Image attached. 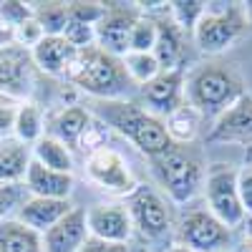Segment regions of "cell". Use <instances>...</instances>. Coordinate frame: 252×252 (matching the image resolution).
<instances>
[{
  "instance_id": "cell-1",
  "label": "cell",
  "mask_w": 252,
  "mask_h": 252,
  "mask_svg": "<svg viewBox=\"0 0 252 252\" xmlns=\"http://www.w3.org/2000/svg\"><path fill=\"white\" fill-rule=\"evenodd\" d=\"M98 114L149 159L166 154L174 146V141L166 134L164 119L149 114L144 106H136L134 101H98Z\"/></svg>"
},
{
  "instance_id": "cell-2",
  "label": "cell",
  "mask_w": 252,
  "mask_h": 252,
  "mask_svg": "<svg viewBox=\"0 0 252 252\" xmlns=\"http://www.w3.org/2000/svg\"><path fill=\"white\" fill-rule=\"evenodd\" d=\"M66 78L98 101H121L134 86L126 76L124 61L101 51L98 46L78 51L71 68L66 71Z\"/></svg>"
},
{
  "instance_id": "cell-3",
  "label": "cell",
  "mask_w": 252,
  "mask_h": 252,
  "mask_svg": "<svg viewBox=\"0 0 252 252\" xmlns=\"http://www.w3.org/2000/svg\"><path fill=\"white\" fill-rule=\"evenodd\" d=\"M242 78L235 73V68L224 63H204L197 66L189 78L184 81V96L187 103L197 114L217 119L222 111H227L232 103L242 96Z\"/></svg>"
},
{
  "instance_id": "cell-4",
  "label": "cell",
  "mask_w": 252,
  "mask_h": 252,
  "mask_svg": "<svg viewBox=\"0 0 252 252\" xmlns=\"http://www.w3.org/2000/svg\"><path fill=\"white\" fill-rule=\"evenodd\" d=\"M152 164L161 189L177 204H187L189 199H194L204 184L207 169L202 164V157L187 144H174L166 154L152 159Z\"/></svg>"
},
{
  "instance_id": "cell-5",
  "label": "cell",
  "mask_w": 252,
  "mask_h": 252,
  "mask_svg": "<svg viewBox=\"0 0 252 252\" xmlns=\"http://www.w3.org/2000/svg\"><path fill=\"white\" fill-rule=\"evenodd\" d=\"M247 28L242 3H207L204 15L192 31V38L202 53L227 51Z\"/></svg>"
},
{
  "instance_id": "cell-6",
  "label": "cell",
  "mask_w": 252,
  "mask_h": 252,
  "mask_svg": "<svg viewBox=\"0 0 252 252\" xmlns=\"http://www.w3.org/2000/svg\"><path fill=\"white\" fill-rule=\"evenodd\" d=\"M204 204L222 224H227L229 229L245 224L247 212L242 207L240 192H237V169L232 164L217 161L204 172Z\"/></svg>"
},
{
  "instance_id": "cell-7",
  "label": "cell",
  "mask_w": 252,
  "mask_h": 252,
  "mask_svg": "<svg viewBox=\"0 0 252 252\" xmlns=\"http://www.w3.org/2000/svg\"><path fill=\"white\" fill-rule=\"evenodd\" d=\"M126 209H129L134 232H139V237L149 240V242H157V240H164L172 232L169 207H166V202L154 192L152 187H136L129 194Z\"/></svg>"
},
{
  "instance_id": "cell-8",
  "label": "cell",
  "mask_w": 252,
  "mask_h": 252,
  "mask_svg": "<svg viewBox=\"0 0 252 252\" xmlns=\"http://www.w3.org/2000/svg\"><path fill=\"white\" fill-rule=\"evenodd\" d=\"M232 242V229L222 224L209 209H192L179 222V245L194 252H224Z\"/></svg>"
},
{
  "instance_id": "cell-9",
  "label": "cell",
  "mask_w": 252,
  "mask_h": 252,
  "mask_svg": "<svg viewBox=\"0 0 252 252\" xmlns=\"http://www.w3.org/2000/svg\"><path fill=\"white\" fill-rule=\"evenodd\" d=\"M86 174L96 187H101L103 192H111V194H126L129 197L139 187L131 169H129V164H126L124 157L119 152H114L111 146H98V149H94L89 154Z\"/></svg>"
},
{
  "instance_id": "cell-10",
  "label": "cell",
  "mask_w": 252,
  "mask_h": 252,
  "mask_svg": "<svg viewBox=\"0 0 252 252\" xmlns=\"http://www.w3.org/2000/svg\"><path fill=\"white\" fill-rule=\"evenodd\" d=\"M141 10L136 5L126 3H106L103 15L96 23V46L116 58H124L129 53V35Z\"/></svg>"
},
{
  "instance_id": "cell-11",
  "label": "cell",
  "mask_w": 252,
  "mask_h": 252,
  "mask_svg": "<svg viewBox=\"0 0 252 252\" xmlns=\"http://www.w3.org/2000/svg\"><path fill=\"white\" fill-rule=\"evenodd\" d=\"M33 71L35 63L28 48H20L15 43L0 48V94L3 96H28L33 89Z\"/></svg>"
},
{
  "instance_id": "cell-12",
  "label": "cell",
  "mask_w": 252,
  "mask_h": 252,
  "mask_svg": "<svg viewBox=\"0 0 252 252\" xmlns=\"http://www.w3.org/2000/svg\"><path fill=\"white\" fill-rule=\"evenodd\" d=\"M141 98L146 103V111L154 116H169L187 101L184 96V73L182 68L174 71H159L149 83L141 86Z\"/></svg>"
},
{
  "instance_id": "cell-13",
  "label": "cell",
  "mask_w": 252,
  "mask_h": 252,
  "mask_svg": "<svg viewBox=\"0 0 252 252\" xmlns=\"http://www.w3.org/2000/svg\"><path fill=\"white\" fill-rule=\"evenodd\" d=\"M86 224H89V235L106 240V242H119V245H129L134 235V224L131 215L126 204H94L86 209Z\"/></svg>"
},
{
  "instance_id": "cell-14",
  "label": "cell",
  "mask_w": 252,
  "mask_h": 252,
  "mask_svg": "<svg viewBox=\"0 0 252 252\" xmlns=\"http://www.w3.org/2000/svg\"><path fill=\"white\" fill-rule=\"evenodd\" d=\"M207 139L212 144H252V94H242L222 111Z\"/></svg>"
},
{
  "instance_id": "cell-15",
  "label": "cell",
  "mask_w": 252,
  "mask_h": 252,
  "mask_svg": "<svg viewBox=\"0 0 252 252\" xmlns=\"http://www.w3.org/2000/svg\"><path fill=\"white\" fill-rule=\"evenodd\" d=\"M91 235L86 224V209L73 207L71 212L56 222L43 235V250L46 252H78Z\"/></svg>"
},
{
  "instance_id": "cell-16",
  "label": "cell",
  "mask_w": 252,
  "mask_h": 252,
  "mask_svg": "<svg viewBox=\"0 0 252 252\" xmlns=\"http://www.w3.org/2000/svg\"><path fill=\"white\" fill-rule=\"evenodd\" d=\"M73 209L71 199H46V197H28L26 204L18 209V222L35 229V232L46 235L48 229L61 222Z\"/></svg>"
},
{
  "instance_id": "cell-17",
  "label": "cell",
  "mask_w": 252,
  "mask_h": 252,
  "mask_svg": "<svg viewBox=\"0 0 252 252\" xmlns=\"http://www.w3.org/2000/svg\"><path fill=\"white\" fill-rule=\"evenodd\" d=\"M26 189L31 192V197H46V199H68L73 192V174L66 172H56L48 166L31 161L26 179H23Z\"/></svg>"
},
{
  "instance_id": "cell-18",
  "label": "cell",
  "mask_w": 252,
  "mask_h": 252,
  "mask_svg": "<svg viewBox=\"0 0 252 252\" xmlns=\"http://www.w3.org/2000/svg\"><path fill=\"white\" fill-rule=\"evenodd\" d=\"M76 53L78 51L63 35H43V40L31 51L35 68H40L43 73H51V76H66Z\"/></svg>"
},
{
  "instance_id": "cell-19",
  "label": "cell",
  "mask_w": 252,
  "mask_h": 252,
  "mask_svg": "<svg viewBox=\"0 0 252 252\" xmlns=\"http://www.w3.org/2000/svg\"><path fill=\"white\" fill-rule=\"evenodd\" d=\"M89 131H91V114H89V109H83V106L61 109L51 119V126H48V136L63 141L68 149L76 146V144H81Z\"/></svg>"
},
{
  "instance_id": "cell-20",
  "label": "cell",
  "mask_w": 252,
  "mask_h": 252,
  "mask_svg": "<svg viewBox=\"0 0 252 252\" xmlns=\"http://www.w3.org/2000/svg\"><path fill=\"white\" fill-rule=\"evenodd\" d=\"M157 46H154V58L159 63L161 71H174L182 68V58H184V43L179 28L172 18H157Z\"/></svg>"
},
{
  "instance_id": "cell-21",
  "label": "cell",
  "mask_w": 252,
  "mask_h": 252,
  "mask_svg": "<svg viewBox=\"0 0 252 252\" xmlns=\"http://www.w3.org/2000/svg\"><path fill=\"white\" fill-rule=\"evenodd\" d=\"M33 161V149L28 144L13 139L0 141V182L18 184L26 179V172Z\"/></svg>"
},
{
  "instance_id": "cell-22",
  "label": "cell",
  "mask_w": 252,
  "mask_h": 252,
  "mask_svg": "<svg viewBox=\"0 0 252 252\" xmlns=\"http://www.w3.org/2000/svg\"><path fill=\"white\" fill-rule=\"evenodd\" d=\"M0 252H46L43 235L18 220L0 222Z\"/></svg>"
},
{
  "instance_id": "cell-23",
  "label": "cell",
  "mask_w": 252,
  "mask_h": 252,
  "mask_svg": "<svg viewBox=\"0 0 252 252\" xmlns=\"http://www.w3.org/2000/svg\"><path fill=\"white\" fill-rule=\"evenodd\" d=\"M33 161L48 166V169H56V172H66V174H71V169H73L71 149L63 141H58L48 134L33 144Z\"/></svg>"
},
{
  "instance_id": "cell-24",
  "label": "cell",
  "mask_w": 252,
  "mask_h": 252,
  "mask_svg": "<svg viewBox=\"0 0 252 252\" xmlns=\"http://www.w3.org/2000/svg\"><path fill=\"white\" fill-rule=\"evenodd\" d=\"M199 121H202V116L197 114V109H192L184 101L179 109H174L164 119V126H166V134H169V139L174 144H192L197 131H199Z\"/></svg>"
},
{
  "instance_id": "cell-25",
  "label": "cell",
  "mask_w": 252,
  "mask_h": 252,
  "mask_svg": "<svg viewBox=\"0 0 252 252\" xmlns=\"http://www.w3.org/2000/svg\"><path fill=\"white\" fill-rule=\"evenodd\" d=\"M43 111H40L35 103H20L18 114H15V124H13V131L15 139L23 141V144H35L38 139H43Z\"/></svg>"
},
{
  "instance_id": "cell-26",
  "label": "cell",
  "mask_w": 252,
  "mask_h": 252,
  "mask_svg": "<svg viewBox=\"0 0 252 252\" xmlns=\"http://www.w3.org/2000/svg\"><path fill=\"white\" fill-rule=\"evenodd\" d=\"M33 18L46 35H63L68 23V3H33Z\"/></svg>"
},
{
  "instance_id": "cell-27",
  "label": "cell",
  "mask_w": 252,
  "mask_h": 252,
  "mask_svg": "<svg viewBox=\"0 0 252 252\" xmlns=\"http://www.w3.org/2000/svg\"><path fill=\"white\" fill-rule=\"evenodd\" d=\"M124 68H126V76L134 86H144V83H149L161 68L154 58V53H136V51H129L124 58Z\"/></svg>"
},
{
  "instance_id": "cell-28",
  "label": "cell",
  "mask_w": 252,
  "mask_h": 252,
  "mask_svg": "<svg viewBox=\"0 0 252 252\" xmlns=\"http://www.w3.org/2000/svg\"><path fill=\"white\" fill-rule=\"evenodd\" d=\"M157 18L154 15H139L136 23L131 28V35H129V51H136V53H152L154 46H157Z\"/></svg>"
},
{
  "instance_id": "cell-29",
  "label": "cell",
  "mask_w": 252,
  "mask_h": 252,
  "mask_svg": "<svg viewBox=\"0 0 252 252\" xmlns=\"http://www.w3.org/2000/svg\"><path fill=\"white\" fill-rule=\"evenodd\" d=\"M204 10H207V3H202V0H177V3H169V18L177 23L179 31H189V33L194 31Z\"/></svg>"
},
{
  "instance_id": "cell-30",
  "label": "cell",
  "mask_w": 252,
  "mask_h": 252,
  "mask_svg": "<svg viewBox=\"0 0 252 252\" xmlns=\"http://www.w3.org/2000/svg\"><path fill=\"white\" fill-rule=\"evenodd\" d=\"M31 197V192L26 189L23 182L18 184H8V182H0V222L3 220H10V215L26 204V199Z\"/></svg>"
},
{
  "instance_id": "cell-31",
  "label": "cell",
  "mask_w": 252,
  "mask_h": 252,
  "mask_svg": "<svg viewBox=\"0 0 252 252\" xmlns=\"http://www.w3.org/2000/svg\"><path fill=\"white\" fill-rule=\"evenodd\" d=\"M31 18H33V3H20V0H5V3H0V20L13 31Z\"/></svg>"
},
{
  "instance_id": "cell-32",
  "label": "cell",
  "mask_w": 252,
  "mask_h": 252,
  "mask_svg": "<svg viewBox=\"0 0 252 252\" xmlns=\"http://www.w3.org/2000/svg\"><path fill=\"white\" fill-rule=\"evenodd\" d=\"M43 28L38 26V20L35 18H31V20H26L23 26H18L15 31H13V43L15 46H20V48H28V51H33L40 40H43Z\"/></svg>"
},
{
  "instance_id": "cell-33",
  "label": "cell",
  "mask_w": 252,
  "mask_h": 252,
  "mask_svg": "<svg viewBox=\"0 0 252 252\" xmlns=\"http://www.w3.org/2000/svg\"><path fill=\"white\" fill-rule=\"evenodd\" d=\"M101 15H103L101 3H68V20H76V23L96 26Z\"/></svg>"
},
{
  "instance_id": "cell-34",
  "label": "cell",
  "mask_w": 252,
  "mask_h": 252,
  "mask_svg": "<svg viewBox=\"0 0 252 252\" xmlns=\"http://www.w3.org/2000/svg\"><path fill=\"white\" fill-rule=\"evenodd\" d=\"M237 192H240L245 212L252 215V159L237 169Z\"/></svg>"
},
{
  "instance_id": "cell-35",
  "label": "cell",
  "mask_w": 252,
  "mask_h": 252,
  "mask_svg": "<svg viewBox=\"0 0 252 252\" xmlns=\"http://www.w3.org/2000/svg\"><path fill=\"white\" fill-rule=\"evenodd\" d=\"M78 252H129V245H119V242H106V240H98V237H89Z\"/></svg>"
},
{
  "instance_id": "cell-36",
  "label": "cell",
  "mask_w": 252,
  "mask_h": 252,
  "mask_svg": "<svg viewBox=\"0 0 252 252\" xmlns=\"http://www.w3.org/2000/svg\"><path fill=\"white\" fill-rule=\"evenodd\" d=\"M13 43V28H8L3 20H0V48H5Z\"/></svg>"
},
{
  "instance_id": "cell-37",
  "label": "cell",
  "mask_w": 252,
  "mask_h": 252,
  "mask_svg": "<svg viewBox=\"0 0 252 252\" xmlns=\"http://www.w3.org/2000/svg\"><path fill=\"white\" fill-rule=\"evenodd\" d=\"M245 240H250L252 242V215H247V220H245Z\"/></svg>"
},
{
  "instance_id": "cell-38",
  "label": "cell",
  "mask_w": 252,
  "mask_h": 252,
  "mask_svg": "<svg viewBox=\"0 0 252 252\" xmlns=\"http://www.w3.org/2000/svg\"><path fill=\"white\" fill-rule=\"evenodd\" d=\"M242 10H245V20H247V26H252V0H250V3H242Z\"/></svg>"
},
{
  "instance_id": "cell-39",
  "label": "cell",
  "mask_w": 252,
  "mask_h": 252,
  "mask_svg": "<svg viewBox=\"0 0 252 252\" xmlns=\"http://www.w3.org/2000/svg\"><path fill=\"white\" fill-rule=\"evenodd\" d=\"M235 252H252V242H250V240H242V242L235 247Z\"/></svg>"
},
{
  "instance_id": "cell-40",
  "label": "cell",
  "mask_w": 252,
  "mask_h": 252,
  "mask_svg": "<svg viewBox=\"0 0 252 252\" xmlns=\"http://www.w3.org/2000/svg\"><path fill=\"white\" fill-rule=\"evenodd\" d=\"M166 252H194V250H189V247H184V245H179V242H177V245H172Z\"/></svg>"
},
{
  "instance_id": "cell-41",
  "label": "cell",
  "mask_w": 252,
  "mask_h": 252,
  "mask_svg": "<svg viewBox=\"0 0 252 252\" xmlns=\"http://www.w3.org/2000/svg\"><path fill=\"white\" fill-rule=\"evenodd\" d=\"M129 252H149L144 245H129Z\"/></svg>"
}]
</instances>
